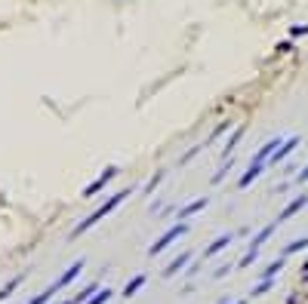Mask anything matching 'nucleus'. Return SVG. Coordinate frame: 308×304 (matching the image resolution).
<instances>
[{
	"label": "nucleus",
	"mask_w": 308,
	"mask_h": 304,
	"mask_svg": "<svg viewBox=\"0 0 308 304\" xmlns=\"http://www.w3.org/2000/svg\"><path fill=\"white\" fill-rule=\"evenodd\" d=\"M130 194H133V188H123V191H117V194H114V197H111V200H108V203H102V206L96 209V212H89V215H86V218L81 221V225H77V228L71 230V240H77V237H84V233H86L89 228H96V225H99V221H102V218H105V215H111V212H114V209H117V206H120L123 200H127V197H130Z\"/></svg>",
	"instance_id": "obj_1"
},
{
	"label": "nucleus",
	"mask_w": 308,
	"mask_h": 304,
	"mask_svg": "<svg viewBox=\"0 0 308 304\" xmlns=\"http://www.w3.org/2000/svg\"><path fill=\"white\" fill-rule=\"evenodd\" d=\"M185 233H188V225H185V221H176V225L173 228H169L167 233H164V237H157L154 240V246L151 249H148V255H151V258H154V255H161V252H167L169 246H173V243L179 240V237H185Z\"/></svg>",
	"instance_id": "obj_2"
},
{
	"label": "nucleus",
	"mask_w": 308,
	"mask_h": 304,
	"mask_svg": "<svg viewBox=\"0 0 308 304\" xmlns=\"http://www.w3.org/2000/svg\"><path fill=\"white\" fill-rule=\"evenodd\" d=\"M81 271H84V258H77V261H74L71 267H68V271H65V274H62L59 279H56V283H50V286H47V289H43V292H47V295L53 298V295H56V292H62V289H65L68 283H74V279H77V277H81Z\"/></svg>",
	"instance_id": "obj_3"
},
{
	"label": "nucleus",
	"mask_w": 308,
	"mask_h": 304,
	"mask_svg": "<svg viewBox=\"0 0 308 304\" xmlns=\"http://www.w3.org/2000/svg\"><path fill=\"white\" fill-rule=\"evenodd\" d=\"M299 145H302V135H290V138H283V142L275 148V154L268 157V163H271V166H278V163H283V160H287V154H293V151L299 148Z\"/></svg>",
	"instance_id": "obj_4"
},
{
	"label": "nucleus",
	"mask_w": 308,
	"mask_h": 304,
	"mask_svg": "<svg viewBox=\"0 0 308 304\" xmlns=\"http://www.w3.org/2000/svg\"><path fill=\"white\" fill-rule=\"evenodd\" d=\"M114 175H117V166H105V169H102V175H99V178H96V181H89L86 188H84V197H86V200H93V197H96L102 188H105V184L114 178Z\"/></svg>",
	"instance_id": "obj_5"
},
{
	"label": "nucleus",
	"mask_w": 308,
	"mask_h": 304,
	"mask_svg": "<svg viewBox=\"0 0 308 304\" xmlns=\"http://www.w3.org/2000/svg\"><path fill=\"white\" fill-rule=\"evenodd\" d=\"M305 206H308V194H299V197H293V200H290L287 206L280 209V215H278V225H280V221H290L293 215H299Z\"/></svg>",
	"instance_id": "obj_6"
},
{
	"label": "nucleus",
	"mask_w": 308,
	"mask_h": 304,
	"mask_svg": "<svg viewBox=\"0 0 308 304\" xmlns=\"http://www.w3.org/2000/svg\"><path fill=\"white\" fill-rule=\"evenodd\" d=\"M203 209H207V197H197L195 203H185L182 209H176V218H179V221H185L188 215H197V212H203Z\"/></svg>",
	"instance_id": "obj_7"
},
{
	"label": "nucleus",
	"mask_w": 308,
	"mask_h": 304,
	"mask_svg": "<svg viewBox=\"0 0 308 304\" xmlns=\"http://www.w3.org/2000/svg\"><path fill=\"white\" fill-rule=\"evenodd\" d=\"M265 172V163H250V169L241 175V181H237V188H250V184H253L259 175Z\"/></svg>",
	"instance_id": "obj_8"
},
{
	"label": "nucleus",
	"mask_w": 308,
	"mask_h": 304,
	"mask_svg": "<svg viewBox=\"0 0 308 304\" xmlns=\"http://www.w3.org/2000/svg\"><path fill=\"white\" fill-rule=\"evenodd\" d=\"M188 261H191V252H182V255H176V258H173V261H169V264L164 267V271H161V274H164V279H167V277H176V274H179V271H182V267H185Z\"/></svg>",
	"instance_id": "obj_9"
},
{
	"label": "nucleus",
	"mask_w": 308,
	"mask_h": 304,
	"mask_svg": "<svg viewBox=\"0 0 308 304\" xmlns=\"http://www.w3.org/2000/svg\"><path fill=\"white\" fill-rule=\"evenodd\" d=\"M234 240V233H222V237H216L213 243H210V246L207 249H203V258H213V255L216 252H222V249H228V243H231Z\"/></svg>",
	"instance_id": "obj_10"
},
{
	"label": "nucleus",
	"mask_w": 308,
	"mask_h": 304,
	"mask_svg": "<svg viewBox=\"0 0 308 304\" xmlns=\"http://www.w3.org/2000/svg\"><path fill=\"white\" fill-rule=\"evenodd\" d=\"M280 142H283V138H280V135H275V138H268V142H265V145H262V148L256 151V157H253V163H265V160H268L271 154H275V148H278Z\"/></svg>",
	"instance_id": "obj_11"
},
{
	"label": "nucleus",
	"mask_w": 308,
	"mask_h": 304,
	"mask_svg": "<svg viewBox=\"0 0 308 304\" xmlns=\"http://www.w3.org/2000/svg\"><path fill=\"white\" fill-rule=\"evenodd\" d=\"M275 230H278V221H271V225H265L262 230H256V233H253V240H250V249H262V243H265Z\"/></svg>",
	"instance_id": "obj_12"
},
{
	"label": "nucleus",
	"mask_w": 308,
	"mask_h": 304,
	"mask_svg": "<svg viewBox=\"0 0 308 304\" xmlns=\"http://www.w3.org/2000/svg\"><path fill=\"white\" fill-rule=\"evenodd\" d=\"M145 283H148V277H145V274H136V277L130 279V283L123 286L120 298H133V295H136V292H139V289H145Z\"/></svg>",
	"instance_id": "obj_13"
},
{
	"label": "nucleus",
	"mask_w": 308,
	"mask_h": 304,
	"mask_svg": "<svg viewBox=\"0 0 308 304\" xmlns=\"http://www.w3.org/2000/svg\"><path fill=\"white\" fill-rule=\"evenodd\" d=\"M302 249H308V237H299V240H290L287 246H283V255L280 258H290V255H296V252H302Z\"/></svg>",
	"instance_id": "obj_14"
},
{
	"label": "nucleus",
	"mask_w": 308,
	"mask_h": 304,
	"mask_svg": "<svg viewBox=\"0 0 308 304\" xmlns=\"http://www.w3.org/2000/svg\"><path fill=\"white\" fill-rule=\"evenodd\" d=\"M22 279H25V274H19V277H13V279H6V283L0 286V301H6L9 295H13V292L19 289V283H22Z\"/></svg>",
	"instance_id": "obj_15"
},
{
	"label": "nucleus",
	"mask_w": 308,
	"mask_h": 304,
	"mask_svg": "<svg viewBox=\"0 0 308 304\" xmlns=\"http://www.w3.org/2000/svg\"><path fill=\"white\" fill-rule=\"evenodd\" d=\"M111 298H114V292H111V289H102V286H99V289H96V292H93V295H89L84 304H108Z\"/></svg>",
	"instance_id": "obj_16"
},
{
	"label": "nucleus",
	"mask_w": 308,
	"mask_h": 304,
	"mask_svg": "<svg viewBox=\"0 0 308 304\" xmlns=\"http://www.w3.org/2000/svg\"><path fill=\"white\" fill-rule=\"evenodd\" d=\"M244 132H247L244 126H237V129L231 132V138H228V142H225V148H222V157H231V151H234V145H237V142L244 138Z\"/></svg>",
	"instance_id": "obj_17"
},
{
	"label": "nucleus",
	"mask_w": 308,
	"mask_h": 304,
	"mask_svg": "<svg viewBox=\"0 0 308 304\" xmlns=\"http://www.w3.org/2000/svg\"><path fill=\"white\" fill-rule=\"evenodd\" d=\"M283 271V258H278V261H271L268 267H265V271H262V279H275L278 274Z\"/></svg>",
	"instance_id": "obj_18"
},
{
	"label": "nucleus",
	"mask_w": 308,
	"mask_h": 304,
	"mask_svg": "<svg viewBox=\"0 0 308 304\" xmlns=\"http://www.w3.org/2000/svg\"><path fill=\"white\" fill-rule=\"evenodd\" d=\"M271 289H275V279H259V283L253 286V292H250V295L259 298V295H265V292H271Z\"/></svg>",
	"instance_id": "obj_19"
},
{
	"label": "nucleus",
	"mask_w": 308,
	"mask_h": 304,
	"mask_svg": "<svg viewBox=\"0 0 308 304\" xmlns=\"http://www.w3.org/2000/svg\"><path fill=\"white\" fill-rule=\"evenodd\" d=\"M231 166H234V160H231V157H225V163L219 166V172H216L213 178H210V184H219V181L225 178V175H228V169H231Z\"/></svg>",
	"instance_id": "obj_20"
},
{
	"label": "nucleus",
	"mask_w": 308,
	"mask_h": 304,
	"mask_svg": "<svg viewBox=\"0 0 308 304\" xmlns=\"http://www.w3.org/2000/svg\"><path fill=\"white\" fill-rule=\"evenodd\" d=\"M259 258V249H250L247 255H244V261H241V271H244V267H250V264H253Z\"/></svg>",
	"instance_id": "obj_21"
},
{
	"label": "nucleus",
	"mask_w": 308,
	"mask_h": 304,
	"mask_svg": "<svg viewBox=\"0 0 308 304\" xmlns=\"http://www.w3.org/2000/svg\"><path fill=\"white\" fill-rule=\"evenodd\" d=\"M308 34V25H293L290 28V37H305Z\"/></svg>",
	"instance_id": "obj_22"
},
{
	"label": "nucleus",
	"mask_w": 308,
	"mask_h": 304,
	"mask_svg": "<svg viewBox=\"0 0 308 304\" xmlns=\"http://www.w3.org/2000/svg\"><path fill=\"white\" fill-rule=\"evenodd\" d=\"M161 178H164V172H157V175H154V178H151V181H148V188H145V191H148V194H151V191L157 188V184H161Z\"/></svg>",
	"instance_id": "obj_23"
},
{
	"label": "nucleus",
	"mask_w": 308,
	"mask_h": 304,
	"mask_svg": "<svg viewBox=\"0 0 308 304\" xmlns=\"http://www.w3.org/2000/svg\"><path fill=\"white\" fill-rule=\"evenodd\" d=\"M228 126H231V123H219V126H216V129H213V135H210V142H216V135H222V132L228 129Z\"/></svg>",
	"instance_id": "obj_24"
},
{
	"label": "nucleus",
	"mask_w": 308,
	"mask_h": 304,
	"mask_svg": "<svg viewBox=\"0 0 308 304\" xmlns=\"http://www.w3.org/2000/svg\"><path fill=\"white\" fill-rule=\"evenodd\" d=\"M47 301H50V295H47V292H40V295H34L28 304H47Z\"/></svg>",
	"instance_id": "obj_25"
},
{
	"label": "nucleus",
	"mask_w": 308,
	"mask_h": 304,
	"mask_svg": "<svg viewBox=\"0 0 308 304\" xmlns=\"http://www.w3.org/2000/svg\"><path fill=\"white\" fill-rule=\"evenodd\" d=\"M228 271H231V267H228V264H222V267H216V271H213V277H216V279H222Z\"/></svg>",
	"instance_id": "obj_26"
},
{
	"label": "nucleus",
	"mask_w": 308,
	"mask_h": 304,
	"mask_svg": "<svg viewBox=\"0 0 308 304\" xmlns=\"http://www.w3.org/2000/svg\"><path fill=\"white\" fill-rule=\"evenodd\" d=\"M305 181H308V163H305V169L296 175V184H305Z\"/></svg>",
	"instance_id": "obj_27"
},
{
	"label": "nucleus",
	"mask_w": 308,
	"mask_h": 304,
	"mask_svg": "<svg viewBox=\"0 0 308 304\" xmlns=\"http://www.w3.org/2000/svg\"><path fill=\"white\" fill-rule=\"evenodd\" d=\"M293 50V40H283V43H278V52H290Z\"/></svg>",
	"instance_id": "obj_28"
},
{
	"label": "nucleus",
	"mask_w": 308,
	"mask_h": 304,
	"mask_svg": "<svg viewBox=\"0 0 308 304\" xmlns=\"http://www.w3.org/2000/svg\"><path fill=\"white\" fill-rule=\"evenodd\" d=\"M302 277H308V258H305V264H302Z\"/></svg>",
	"instance_id": "obj_29"
},
{
	"label": "nucleus",
	"mask_w": 308,
	"mask_h": 304,
	"mask_svg": "<svg viewBox=\"0 0 308 304\" xmlns=\"http://www.w3.org/2000/svg\"><path fill=\"white\" fill-rule=\"evenodd\" d=\"M234 304H247V301H234Z\"/></svg>",
	"instance_id": "obj_30"
}]
</instances>
